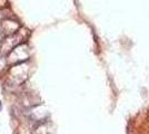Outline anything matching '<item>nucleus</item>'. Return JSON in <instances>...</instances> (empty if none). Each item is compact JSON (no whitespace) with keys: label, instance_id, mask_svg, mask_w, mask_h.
Instances as JSON below:
<instances>
[{"label":"nucleus","instance_id":"1","mask_svg":"<svg viewBox=\"0 0 149 134\" xmlns=\"http://www.w3.org/2000/svg\"><path fill=\"white\" fill-rule=\"evenodd\" d=\"M0 109H1V103H0Z\"/></svg>","mask_w":149,"mask_h":134}]
</instances>
